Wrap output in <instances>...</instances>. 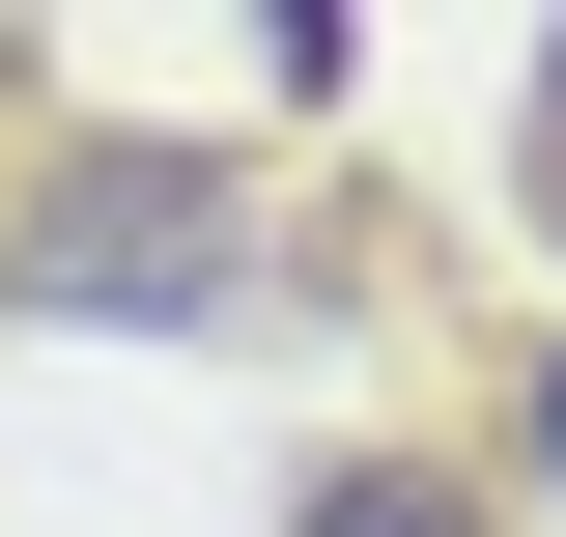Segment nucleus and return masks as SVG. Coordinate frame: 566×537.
<instances>
[{
  "mask_svg": "<svg viewBox=\"0 0 566 537\" xmlns=\"http://www.w3.org/2000/svg\"><path fill=\"white\" fill-rule=\"evenodd\" d=\"M283 537H482V509H453V481H397V453H368V481H312V509H283Z\"/></svg>",
  "mask_w": 566,
  "mask_h": 537,
  "instance_id": "obj_1",
  "label": "nucleus"
},
{
  "mask_svg": "<svg viewBox=\"0 0 566 537\" xmlns=\"http://www.w3.org/2000/svg\"><path fill=\"white\" fill-rule=\"evenodd\" d=\"M538 85H566V57H538Z\"/></svg>",
  "mask_w": 566,
  "mask_h": 537,
  "instance_id": "obj_2",
  "label": "nucleus"
}]
</instances>
